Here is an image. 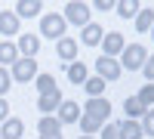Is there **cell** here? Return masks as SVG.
<instances>
[{"instance_id": "28", "label": "cell", "mask_w": 154, "mask_h": 139, "mask_svg": "<svg viewBox=\"0 0 154 139\" xmlns=\"http://www.w3.org/2000/svg\"><path fill=\"white\" fill-rule=\"evenodd\" d=\"M12 87V77H9V71L6 68H0V99H3V93Z\"/></svg>"}, {"instance_id": "3", "label": "cell", "mask_w": 154, "mask_h": 139, "mask_svg": "<svg viewBox=\"0 0 154 139\" xmlns=\"http://www.w3.org/2000/svg\"><path fill=\"white\" fill-rule=\"evenodd\" d=\"M65 22L71 25H89V3H83V0H71V3H65V16H62Z\"/></svg>"}, {"instance_id": "29", "label": "cell", "mask_w": 154, "mask_h": 139, "mask_svg": "<svg viewBox=\"0 0 154 139\" xmlns=\"http://www.w3.org/2000/svg\"><path fill=\"white\" fill-rule=\"evenodd\" d=\"M102 139H120L117 124H105V127H102Z\"/></svg>"}, {"instance_id": "16", "label": "cell", "mask_w": 154, "mask_h": 139, "mask_svg": "<svg viewBox=\"0 0 154 139\" xmlns=\"http://www.w3.org/2000/svg\"><path fill=\"white\" fill-rule=\"evenodd\" d=\"M0 34H6V37L19 34V16L16 12H9V9L0 12Z\"/></svg>"}, {"instance_id": "30", "label": "cell", "mask_w": 154, "mask_h": 139, "mask_svg": "<svg viewBox=\"0 0 154 139\" xmlns=\"http://www.w3.org/2000/svg\"><path fill=\"white\" fill-rule=\"evenodd\" d=\"M142 71H145V77H148V81L154 84V56H148V59H145V65H142Z\"/></svg>"}, {"instance_id": "33", "label": "cell", "mask_w": 154, "mask_h": 139, "mask_svg": "<svg viewBox=\"0 0 154 139\" xmlns=\"http://www.w3.org/2000/svg\"><path fill=\"white\" fill-rule=\"evenodd\" d=\"M40 139H62V136H40Z\"/></svg>"}, {"instance_id": "9", "label": "cell", "mask_w": 154, "mask_h": 139, "mask_svg": "<svg viewBox=\"0 0 154 139\" xmlns=\"http://www.w3.org/2000/svg\"><path fill=\"white\" fill-rule=\"evenodd\" d=\"M123 34H117V31H111V34H105L102 37V49H105V56L108 59H114V56H120L123 53Z\"/></svg>"}, {"instance_id": "27", "label": "cell", "mask_w": 154, "mask_h": 139, "mask_svg": "<svg viewBox=\"0 0 154 139\" xmlns=\"http://www.w3.org/2000/svg\"><path fill=\"white\" fill-rule=\"evenodd\" d=\"M142 133H148L154 139V108H148L145 115H142Z\"/></svg>"}, {"instance_id": "18", "label": "cell", "mask_w": 154, "mask_h": 139, "mask_svg": "<svg viewBox=\"0 0 154 139\" xmlns=\"http://www.w3.org/2000/svg\"><path fill=\"white\" fill-rule=\"evenodd\" d=\"M123 111H126V121H136V118H142L148 108H145L142 102H139L136 96H130V99H123Z\"/></svg>"}, {"instance_id": "31", "label": "cell", "mask_w": 154, "mask_h": 139, "mask_svg": "<svg viewBox=\"0 0 154 139\" xmlns=\"http://www.w3.org/2000/svg\"><path fill=\"white\" fill-rule=\"evenodd\" d=\"M93 9H99V12H108V9H114V3H111V0H96V3H93Z\"/></svg>"}, {"instance_id": "35", "label": "cell", "mask_w": 154, "mask_h": 139, "mask_svg": "<svg viewBox=\"0 0 154 139\" xmlns=\"http://www.w3.org/2000/svg\"><path fill=\"white\" fill-rule=\"evenodd\" d=\"M80 139H93V136H80Z\"/></svg>"}, {"instance_id": "21", "label": "cell", "mask_w": 154, "mask_h": 139, "mask_svg": "<svg viewBox=\"0 0 154 139\" xmlns=\"http://www.w3.org/2000/svg\"><path fill=\"white\" fill-rule=\"evenodd\" d=\"M114 9H117V16H120V19H136L142 6H139L136 0H120V3H114Z\"/></svg>"}, {"instance_id": "20", "label": "cell", "mask_w": 154, "mask_h": 139, "mask_svg": "<svg viewBox=\"0 0 154 139\" xmlns=\"http://www.w3.org/2000/svg\"><path fill=\"white\" fill-rule=\"evenodd\" d=\"M16 59H19V49H16V43L0 40V65H16Z\"/></svg>"}, {"instance_id": "24", "label": "cell", "mask_w": 154, "mask_h": 139, "mask_svg": "<svg viewBox=\"0 0 154 139\" xmlns=\"http://www.w3.org/2000/svg\"><path fill=\"white\" fill-rule=\"evenodd\" d=\"M37 90H40V96H46V93H53V90H59V87H56V77H53V74H37Z\"/></svg>"}, {"instance_id": "6", "label": "cell", "mask_w": 154, "mask_h": 139, "mask_svg": "<svg viewBox=\"0 0 154 139\" xmlns=\"http://www.w3.org/2000/svg\"><path fill=\"white\" fill-rule=\"evenodd\" d=\"M120 62L117 59H108V56H102V59H96V77H102V81H117L120 77Z\"/></svg>"}, {"instance_id": "32", "label": "cell", "mask_w": 154, "mask_h": 139, "mask_svg": "<svg viewBox=\"0 0 154 139\" xmlns=\"http://www.w3.org/2000/svg\"><path fill=\"white\" fill-rule=\"evenodd\" d=\"M9 118V102H6V99H0V124H3Z\"/></svg>"}, {"instance_id": "26", "label": "cell", "mask_w": 154, "mask_h": 139, "mask_svg": "<svg viewBox=\"0 0 154 139\" xmlns=\"http://www.w3.org/2000/svg\"><path fill=\"white\" fill-rule=\"evenodd\" d=\"M136 99H139L145 108H151V105H154V84H145L142 90H139V96H136Z\"/></svg>"}, {"instance_id": "2", "label": "cell", "mask_w": 154, "mask_h": 139, "mask_svg": "<svg viewBox=\"0 0 154 139\" xmlns=\"http://www.w3.org/2000/svg\"><path fill=\"white\" fill-rule=\"evenodd\" d=\"M65 19L59 16V12H46V16L40 19V34L43 37H53V40H62L65 37Z\"/></svg>"}, {"instance_id": "10", "label": "cell", "mask_w": 154, "mask_h": 139, "mask_svg": "<svg viewBox=\"0 0 154 139\" xmlns=\"http://www.w3.org/2000/svg\"><path fill=\"white\" fill-rule=\"evenodd\" d=\"M56 53H59L62 62H68V65L77 62V40H74V37H62V40L56 43Z\"/></svg>"}, {"instance_id": "8", "label": "cell", "mask_w": 154, "mask_h": 139, "mask_svg": "<svg viewBox=\"0 0 154 139\" xmlns=\"http://www.w3.org/2000/svg\"><path fill=\"white\" fill-rule=\"evenodd\" d=\"M16 49L22 53V59H34L37 49H40V37H37V34H19Z\"/></svg>"}, {"instance_id": "23", "label": "cell", "mask_w": 154, "mask_h": 139, "mask_svg": "<svg viewBox=\"0 0 154 139\" xmlns=\"http://www.w3.org/2000/svg\"><path fill=\"white\" fill-rule=\"evenodd\" d=\"M105 81H102V77H86V84H83V90H86V96L89 99H99L102 93H105Z\"/></svg>"}, {"instance_id": "13", "label": "cell", "mask_w": 154, "mask_h": 139, "mask_svg": "<svg viewBox=\"0 0 154 139\" xmlns=\"http://www.w3.org/2000/svg\"><path fill=\"white\" fill-rule=\"evenodd\" d=\"M22 133H25V124L19 118H6L0 127V139H22Z\"/></svg>"}, {"instance_id": "22", "label": "cell", "mask_w": 154, "mask_h": 139, "mask_svg": "<svg viewBox=\"0 0 154 139\" xmlns=\"http://www.w3.org/2000/svg\"><path fill=\"white\" fill-rule=\"evenodd\" d=\"M86 77H89V74H86V65H83V62H71V65H68V81L71 84H86Z\"/></svg>"}, {"instance_id": "11", "label": "cell", "mask_w": 154, "mask_h": 139, "mask_svg": "<svg viewBox=\"0 0 154 139\" xmlns=\"http://www.w3.org/2000/svg\"><path fill=\"white\" fill-rule=\"evenodd\" d=\"M59 105H62V93H59V90H53V93H46V96L37 99L40 115H53V111H59Z\"/></svg>"}, {"instance_id": "5", "label": "cell", "mask_w": 154, "mask_h": 139, "mask_svg": "<svg viewBox=\"0 0 154 139\" xmlns=\"http://www.w3.org/2000/svg\"><path fill=\"white\" fill-rule=\"evenodd\" d=\"M83 115H86V118H93V121H99V124H105V121L111 118V102H108L105 96L89 99V102H86V108H83Z\"/></svg>"}, {"instance_id": "17", "label": "cell", "mask_w": 154, "mask_h": 139, "mask_svg": "<svg viewBox=\"0 0 154 139\" xmlns=\"http://www.w3.org/2000/svg\"><path fill=\"white\" fill-rule=\"evenodd\" d=\"M117 130H120V139H142V124L139 121H120Z\"/></svg>"}, {"instance_id": "4", "label": "cell", "mask_w": 154, "mask_h": 139, "mask_svg": "<svg viewBox=\"0 0 154 139\" xmlns=\"http://www.w3.org/2000/svg\"><path fill=\"white\" fill-rule=\"evenodd\" d=\"M9 77L16 84H28L37 77V59H16V65H12Z\"/></svg>"}, {"instance_id": "12", "label": "cell", "mask_w": 154, "mask_h": 139, "mask_svg": "<svg viewBox=\"0 0 154 139\" xmlns=\"http://www.w3.org/2000/svg\"><path fill=\"white\" fill-rule=\"evenodd\" d=\"M37 133H40V136H62V124H59V118L43 115L40 121H37Z\"/></svg>"}, {"instance_id": "7", "label": "cell", "mask_w": 154, "mask_h": 139, "mask_svg": "<svg viewBox=\"0 0 154 139\" xmlns=\"http://www.w3.org/2000/svg\"><path fill=\"white\" fill-rule=\"evenodd\" d=\"M80 115H83V108L74 102V99H62V105H59V124H74V121H80Z\"/></svg>"}, {"instance_id": "1", "label": "cell", "mask_w": 154, "mask_h": 139, "mask_svg": "<svg viewBox=\"0 0 154 139\" xmlns=\"http://www.w3.org/2000/svg\"><path fill=\"white\" fill-rule=\"evenodd\" d=\"M145 59H148V49L142 43H126L123 46V53H120V68L126 71H139L145 65Z\"/></svg>"}, {"instance_id": "25", "label": "cell", "mask_w": 154, "mask_h": 139, "mask_svg": "<svg viewBox=\"0 0 154 139\" xmlns=\"http://www.w3.org/2000/svg\"><path fill=\"white\" fill-rule=\"evenodd\" d=\"M77 124H80L83 136H93L96 130H102V124H99V121H93V118H86V115H80V121H77Z\"/></svg>"}, {"instance_id": "14", "label": "cell", "mask_w": 154, "mask_h": 139, "mask_svg": "<svg viewBox=\"0 0 154 139\" xmlns=\"http://www.w3.org/2000/svg\"><path fill=\"white\" fill-rule=\"evenodd\" d=\"M40 9H43L40 0H19L16 3V16L19 19H34V16H40Z\"/></svg>"}, {"instance_id": "15", "label": "cell", "mask_w": 154, "mask_h": 139, "mask_svg": "<svg viewBox=\"0 0 154 139\" xmlns=\"http://www.w3.org/2000/svg\"><path fill=\"white\" fill-rule=\"evenodd\" d=\"M102 37H105V31H102V25H96V22L83 25V34H80V40H83L86 46H99V43H102Z\"/></svg>"}, {"instance_id": "34", "label": "cell", "mask_w": 154, "mask_h": 139, "mask_svg": "<svg viewBox=\"0 0 154 139\" xmlns=\"http://www.w3.org/2000/svg\"><path fill=\"white\" fill-rule=\"evenodd\" d=\"M151 37H154V25H151Z\"/></svg>"}, {"instance_id": "19", "label": "cell", "mask_w": 154, "mask_h": 139, "mask_svg": "<svg viewBox=\"0 0 154 139\" xmlns=\"http://www.w3.org/2000/svg\"><path fill=\"white\" fill-rule=\"evenodd\" d=\"M151 25H154V9L142 6V9H139V16H136V31L145 34V31H151Z\"/></svg>"}]
</instances>
